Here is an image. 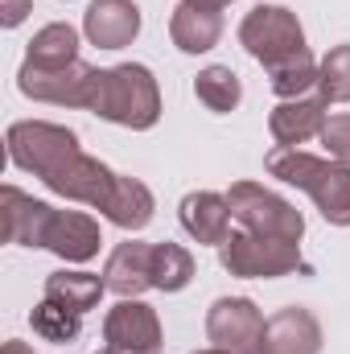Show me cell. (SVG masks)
Returning a JSON list of instances; mask_svg holds the SVG:
<instances>
[{
	"mask_svg": "<svg viewBox=\"0 0 350 354\" xmlns=\"http://www.w3.org/2000/svg\"><path fill=\"white\" fill-rule=\"evenodd\" d=\"M29 12H33V0H0V25L4 29H17Z\"/></svg>",
	"mask_w": 350,
	"mask_h": 354,
	"instance_id": "cell-28",
	"label": "cell"
},
{
	"mask_svg": "<svg viewBox=\"0 0 350 354\" xmlns=\"http://www.w3.org/2000/svg\"><path fill=\"white\" fill-rule=\"evenodd\" d=\"M169 37L181 54H210L223 37V12L181 0L169 17Z\"/></svg>",
	"mask_w": 350,
	"mask_h": 354,
	"instance_id": "cell-18",
	"label": "cell"
},
{
	"mask_svg": "<svg viewBox=\"0 0 350 354\" xmlns=\"http://www.w3.org/2000/svg\"><path fill=\"white\" fill-rule=\"evenodd\" d=\"M103 284H107V292H116L120 301L149 292V288H153V243H140V239L120 243V248L107 256V264H103Z\"/></svg>",
	"mask_w": 350,
	"mask_h": 354,
	"instance_id": "cell-17",
	"label": "cell"
},
{
	"mask_svg": "<svg viewBox=\"0 0 350 354\" xmlns=\"http://www.w3.org/2000/svg\"><path fill=\"white\" fill-rule=\"evenodd\" d=\"M239 46L260 62L264 71L284 66V62L309 54L301 21H297V12L284 8V4H256V8L239 21Z\"/></svg>",
	"mask_w": 350,
	"mask_h": 354,
	"instance_id": "cell-3",
	"label": "cell"
},
{
	"mask_svg": "<svg viewBox=\"0 0 350 354\" xmlns=\"http://www.w3.org/2000/svg\"><path fill=\"white\" fill-rule=\"evenodd\" d=\"M248 354H268V351H264V346H256V351H248Z\"/></svg>",
	"mask_w": 350,
	"mask_h": 354,
	"instance_id": "cell-33",
	"label": "cell"
},
{
	"mask_svg": "<svg viewBox=\"0 0 350 354\" xmlns=\"http://www.w3.org/2000/svg\"><path fill=\"white\" fill-rule=\"evenodd\" d=\"M264 169L276 181H284V185L305 189L330 227H350V165H338L330 157H313V153L276 145L264 157Z\"/></svg>",
	"mask_w": 350,
	"mask_h": 354,
	"instance_id": "cell-2",
	"label": "cell"
},
{
	"mask_svg": "<svg viewBox=\"0 0 350 354\" xmlns=\"http://www.w3.org/2000/svg\"><path fill=\"white\" fill-rule=\"evenodd\" d=\"M4 145H8V161L21 174H33L42 181L62 161L83 153L79 149V132L66 128V124H50V120H17V124H8Z\"/></svg>",
	"mask_w": 350,
	"mask_h": 354,
	"instance_id": "cell-4",
	"label": "cell"
},
{
	"mask_svg": "<svg viewBox=\"0 0 350 354\" xmlns=\"http://www.w3.org/2000/svg\"><path fill=\"white\" fill-rule=\"evenodd\" d=\"M190 4H202V8H219V12H223L231 0H190Z\"/></svg>",
	"mask_w": 350,
	"mask_h": 354,
	"instance_id": "cell-30",
	"label": "cell"
},
{
	"mask_svg": "<svg viewBox=\"0 0 350 354\" xmlns=\"http://www.w3.org/2000/svg\"><path fill=\"white\" fill-rule=\"evenodd\" d=\"M25 62H29V66H46V71L79 62V29L66 25V21L42 25V29L33 33L29 50H25Z\"/></svg>",
	"mask_w": 350,
	"mask_h": 354,
	"instance_id": "cell-21",
	"label": "cell"
},
{
	"mask_svg": "<svg viewBox=\"0 0 350 354\" xmlns=\"http://www.w3.org/2000/svg\"><path fill=\"white\" fill-rule=\"evenodd\" d=\"M116 177L120 174H111L99 157L75 153L71 161H62L54 174L46 177V189L58 194V198L95 206V210H107V202H111V194H116Z\"/></svg>",
	"mask_w": 350,
	"mask_h": 354,
	"instance_id": "cell-10",
	"label": "cell"
},
{
	"mask_svg": "<svg viewBox=\"0 0 350 354\" xmlns=\"http://www.w3.org/2000/svg\"><path fill=\"white\" fill-rule=\"evenodd\" d=\"M95 354H120V351H111V346H107V351H95Z\"/></svg>",
	"mask_w": 350,
	"mask_h": 354,
	"instance_id": "cell-32",
	"label": "cell"
},
{
	"mask_svg": "<svg viewBox=\"0 0 350 354\" xmlns=\"http://www.w3.org/2000/svg\"><path fill=\"white\" fill-rule=\"evenodd\" d=\"M227 202H231V218L243 231L272 235V239H288V243H301V235H305V214L288 198L272 194L260 181H235L227 189Z\"/></svg>",
	"mask_w": 350,
	"mask_h": 354,
	"instance_id": "cell-5",
	"label": "cell"
},
{
	"mask_svg": "<svg viewBox=\"0 0 350 354\" xmlns=\"http://www.w3.org/2000/svg\"><path fill=\"white\" fill-rule=\"evenodd\" d=\"M87 111H95L107 124H120V128H132V132H149L161 120V87H157L149 66L120 62V66L95 71Z\"/></svg>",
	"mask_w": 350,
	"mask_h": 354,
	"instance_id": "cell-1",
	"label": "cell"
},
{
	"mask_svg": "<svg viewBox=\"0 0 350 354\" xmlns=\"http://www.w3.org/2000/svg\"><path fill=\"white\" fill-rule=\"evenodd\" d=\"M177 218H181V231L206 248H223L231 235V202H227V194H214V189L185 194L177 206Z\"/></svg>",
	"mask_w": 350,
	"mask_h": 354,
	"instance_id": "cell-14",
	"label": "cell"
},
{
	"mask_svg": "<svg viewBox=\"0 0 350 354\" xmlns=\"http://www.w3.org/2000/svg\"><path fill=\"white\" fill-rule=\"evenodd\" d=\"M0 218H4V239L21 243V248H46L50 223H54V206L42 198L21 194L17 185L0 189Z\"/></svg>",
	"mask_w": 350,
	"mask_h": 354,
	"instance_id": "cell-13",
	"label": "cell"
},
{
	"mask_svg": "<svg viewBox=\"0 0 350 354\" xmlns=\"http://www.w3.org/2000/svg\"><path fill=\"white\" fill-rule=\"evenodd\" d=\"M103 292H107V284H103V276H95V272H50L46 276V301H54V305H62V309H71V313H91V309H99V301H103Z\"/></svg>",
	"mask_w": 350,
	"mask_h": 354,
	"instance_id": "cell-20",
	"label": "cell"
},
{
	"mask_svg": "<svg viewBox=\"0 0 350 354\" xmlns=\"http://www.w3.org/2000/svg\"><path fill=\"white\" fill-rule=\"evenodd\" d=\"M107 223H116L120 231H145L149 223H153V214H157V198H153V189L140 181V177H128L120 174L116 177V194H111V202H107Z\"/></svg>",
	"mask_w": 350,
	"mask_h": 354,
	"instance_id": "cell-19",
	"label": "cell"
},
{
	"mask_svg": "<svg viewBox=\"0 0 350 354\" xmlns=\"http://www.w3.org/2000/svg\"><path fill=\"white\" fill-rule=\"evenodd\" d=\"M95 71H99V66H87L83 58L71 62V66H54V71L21 62V71H17V87H21L25 99H33V103L83 107V111H87L91 87H95Z\"/></svg>",
	"mask_w": 350,
	"mask_h": 354,
	"instance_id": "cell-7",
	"label": "cell"
},
{
	"mask_svg": "<svg viewBox=\"0 0 350 354\" xmlns=\"http://www.w3.org/2000/svg\"><path fill=\"white\" fill-rule=\"evenodd\" d=\"M317 91L326 103H350V41L330 46V54L317 62Z\"/></svg>",
	"mask_w": 350,
	"mask_h": 354,
	"instance_id": "cell-25",
	"label": "cell"
},
{
	"mask_svg": "<svg viewBox=\"0 0 350 354\" xmlns=\"http://www.w3.org/2000/svg\"><path fill=\"white\" fill-rule=\"evenodd\" d=\"M326 107H330V103H326L322 91H317V95H301V99H280V103L272 107V115H268L272 140L284 145V149H297V145L322 136V128H326V120H330Z\"/></svg>",
	"mask_w": 350,
	"mask_h": 354,
	"instance_id": "cell-12",
	"label": "cell"
},
{
	"mask_svg": "<svg viewBox=\"0 0 350 354\" xmlns=\"http://www.w3.org/2000/svg\"><path fill=\"white\" fill-rule=\"evenodd\" d=\"M99 223L83 214V210H54V223H50V235H46V252H54L58 260L66 264H87L99 256Z\"/></svg>",
	"mask_w": 350,
	"mask_h": 354,
	"instance_id": "cell-15",
	"label": "cell"
},
{
	"mask_svg": "<svg viewBox=\"0 0 350 354\" xmlns=\"http://www.w3.org/2000/svg\"><path fill=\"white\" fill-rule=\"evenodd\" d=\"M83 37L99 50H124L140 37L136 0H91L83 12Z\"/></svg>",
	"mask_w": 350,
	"mask_h": 354,
	"instance_id": "cell-11",
	"label": "cell"
},
{
	"mask_svg": "<svg viewBox=\"0 0 350 354\" xmlns=\"http://www.w3.org/2000/svg\"><path fill=\"white\" fill-rule=\"evenodd\" d=\"M194 95H198V103H206L214 115H227V111H235V107L243 103V83H239V75H235L231 66H206V71H198V79H194Z\"/></svg>",
	"mask_w": 350,
	"mask_h": 354,
	"instance_id": "cell-22",
	"label": "cell"
},
{
	"mask_svg": "<svg viewBox=\"0 0 350 354\" xmlns=\"http://www.w3.org/2000/svg\"><path fill=\"white\" fill-rule=\"evenodd\" d=\"M317 140L326 145L330 161H338V165H350V115H330Z\"/></svg>",
	"mask_w": 350,
	"mask_h": 354,
	"instance_id": "cell-27",
	"label": "cell"
},
{
	"mask_svg": "<svg viewBox=\"0 0 350 354\" xmlns=\"http://www.w3.org/2000/svg\"><path fill=\"white\" fill-rule=\"evenodd\" d=\"M268 87L276 91L280 99H301V95L317 91V62H313V54L293 58L284 66H272L268 71Z\"/></svg>",
	"mask_w": 350,
	"mask_h": 354,
	"instance_id": "cell-26",
	"label": "cell"
},
{
	"mask_svg": "<svg viewBox=\"0 0 350 354\" xmlns=\"http://www.w3.org/2000/svg\"><path fill=\"white\" fill-rule=\"evenodd\" d=\"M194 280V256L181 243H153V288L157 292H181Z\"/></svg>",
	"mask_w": 350,
	"mask_h": 354,
	"instance_id": "cell-23",
	"label": "cell"
},
{
	"mask_svg": "<svg viewBox=\"0 0 350 354\" xmlns=\"http://www.w3.org/2000/svg\"><path fill=\"white\" fill-rule=\"evenodd\" d=\"M0 354H37L33 351V346H25V342H17V338H12V342H4V351Z\"/></svg>",
	"mask_w": 350,
	"mask_h": 354,
	"instance_id": "cell-29",
	"label": "cell"
},
{
	"mask_svg": "<svg viewBox=\"0 0 350 354\" xmlns=\"http://www.w3.org/2000/svg\"><path fill=\"white\" fill-rule=\"evenodd\" d=\"M29 326H33V334L42 342H75L83 334V317L71 313V309H62V305H54V301H46V297L29 313Z\"/></svg>",
	"mask_w": 350,
	"mask_h": 354,
	"instance_id": "cell-24",
	"label": "cell"
},
{
	"mask_svg": "<svg viewBox=\"0 0 350 354\" xmlns=\"http://www.w3.org/2000/svg\"><path fill=\"white\" fill-rule=\"evenodd\" d=\"M264 330H268V317L248 297H219L206 309V338H210V346L248 354L264 342Z\"/></svg>",
	"mask_w": 350,
	"mask_h": 354,
	"instance_id": "cell-9",
	"label": "cell"
},
{
	"mask_svg": "<svg viewBox=\"0 0 350 354\" xmlns=\"http://www.w3.org/2000/svg\"><path fill=\"white\" fill-rule=\"evenodd\" d=\"M260 346L268 354H322V326L309 309L288 305V309L268 317Z\"/></svg>",
	"mask_w": 350,
	"mask_h": 354,
	"instance_id": "cell-16",
	"label": "cell"
},
{
	"mask_svg": "<svg viewBox=\"0 0 350 354\" xmlns=\"http://www.w3.org/2000/svg\"><path fill=\"white\" fill-rule=\"evenodd\" d=\"M103 342L120 354H161L165 330L153 305H145L140 297H124L103 317Z\"/></svg>",
	"mask_w": 350,
	"mask_h": 354,
	"instance_id": "cell-8",
	"label": "cell"
},
{
	"mask_svg": "<svg viewBox=\"0 0 350 354\" xmlns=\"http://www.w3.org/2000/svg\"><path fill=\"white\" fill-rule=\"evenodd\" d=\"M198 354H235V351H223V346H206V351H198Z\"/></svg>",
	"mask_w": 350,
	"mask_h": 354,
	"instance_id": "cell-31",
	"label": "cell"
},
{
	"mask_svg": "<svg viewBox=\"0 0 350 354\" xmlns=\"http://www.w3.org/2000/svg\"><path fill=\"white\" fill-rule=\"evenodd\" d=\"M219 264L243 280H276L301 268V243L256 235V231H235L219 248Z\"/></svg>",
	"mask_w": 350,
	"mask_h": 354,
	"instance_id": "cell-6",
	"label": "cell"
}]
</instances>
